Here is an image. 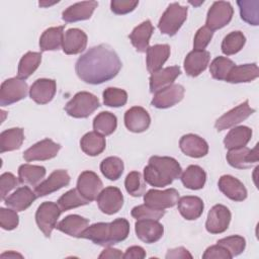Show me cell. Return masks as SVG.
Segmentation results:
<instances>
[{"label":"cell","instance_id":"6da1fadb","mask_svg":"<svg viewBox=\"0 0 259 259\" xmlns=\"http://www.w3.org/2000/svg\"><path fill=\"white\" fill-rule=\"evenodd\" d=\"M121 66L115 51L108 45L101 44L89 49L77 60L75 71L83 82L97 85L113 79Z\"/></svg>","mask_w":259,"mask_h":259},{"label":"cell","instance_id":"7a4b0ae2","mask_svg":"<svg viewBox=\"0 0 259 259\" xmlns=\"http://www.w3.org/2000/svg\"><path fill=\"white\" fill-rule=\"evenodd\" d=\"M130 223L119 218L111 223H96L87 227L80 238L88 239L102 247H111L127 238Z\"/></svg>","mask_w":259,"mask_h":259},{"label":"cell","instance_id":"3957f363","mask_svg":"<svg viewBox=\"0 0 259 259\" xmlns=\"http://www.w3.org/2000/svg\"><path fill=\"white\" fill-rule=\"evenodd\" d=\"M182 169L172 157L152 156L149 164L144 168L145 181L154 187H165L178 179Z\"/></svg>","mask_w":259,"mask_h":259},{"label":"cell","instance_id":"277c9868","mask_svg":"<svg viewBox=\"0 0 259 259\" xmlns=\"http://www.w3.org/2000/svg\"><path fill=\"white\" fill-rule=\"evenodd\" d=\"M99 99L92 93L81 91L65 105V111L68 115L75 118H86L99 108Z\"/></svg>","mask_w":259,"mask_h":259},{"label":"cell","instance_id":"5b68a950","mask_svg":"<svg viewBox=\"0 0 259 259\" xmlns=\"http://www.w3.org/2000/svg\"><path fill=\"white\" fill-rule=\"evenodd\" d=\"M187 12V7L177 2L169 4L158 23V28L161 33L169 36L175 35L186 20Z\"/></svg>","mask_w":259,"mask_h":259},{"label":"cell","instance_id":"8992f818","mask_svg":"<svg viewBox=\"0 0 259 259\" xmlns=\"http://www.w3.org/2000/svg\"><path fill=\"white\" fill-rule=\"evenodd\" d=\"M61 213L62 209L59 204L53 201H45L37 207L35 222L38 229L47 238H50L53 230L56 228L57 221Z\"/></svg>","mask_w":259,"mask_h":259},{"label":"cell","instance_id":"52a82bcc","mask_svg":"<svg viewBox=\"0 0 259 259\" xmlns=\"http://www.w3.org/2000/svg\"><path fill=\"white\" fill-rule=\"evenodd\" d=\"M234 9L230 2L215 1L207 11L205 26L211 31L221 29L230 23Z\"/></svg>","mask_w":259,"mask_h":259},{"label":"cell","instance_id":"ba28073f","mask_svg":"<svg viewBox=\"0 0 259 259\" xmlns=\"http://www.w3.org/2000/svg\"><path fill=\"white\" fill-rule=\"evenodd\" d=\"M28 91L27 83L18 78L13 77L5 80L0 88V104L7 106L13 104L26 97Z\"/></svg>","mask_w":259,"mask_h":259},{"label":"cell","instance_id":"9c48e42d","mask_svg":"<svg viewBox=\"0 0 259 259\" xmlns=\"http://www.w3.org/2000/svg\"><path fill=\"white\" fill-rule=\"evenodd\" d=\"M254 112H255V109L250 107L248 100H245L243 103L237 105L236 107L232 108L231 110L224 113L221 117H219L215 120L214 127L219 132L230 128V127L235 126L236 124L244 121L250 115H252Z\"/></svg>","mask_w":259,"mask_h":259},{"label":"cell","instance_id":"30bf717a","mask_svg":"<svg viewBox=\"0 0 259 259\" xmlns=\"http://www.w3.org/2000/svg\"><path fill=\"white\" fill-rule=\"evenodd\" d=\"M179 192L175 188L165 190L150 189L144 194V202L146 205L157 209H166L177 204Z\"/></svg>","mask_w":259,"mask_h":259},{"label":"cell","instance_id":"8fae6325","mask_svg":"<svg viewBox=\"0 0 259 259\" xmlns=\"http://www.w3.org/2000/svg\"><path fill=\"white\" fill-rule=\"evenodd\" d=\"M60 149V144L55 143L51 139H45L25 150L23 153V159L26 162L50 160L58 155Z\"/></svg>","mask_w":259,"mask_h":259},{"label":"cell","instance_id":"7c38bea8","mask_svg":"<svg viewBox=\"0 0 259 259\" xmlns=\"http://www.w3.org/2000/svg\"><path fill=\"white\" fill-rule=\"evenodd\" d=\"M185 89L180 84H171L154 94L151 104L159 109H165L179 103L184 97Z\"/></svg>","mask_w":259,"mask_h":259},{"label":"cell","instance_id":"4fadbf2b","mask_svg":"<svg viewBox=\"0 0 259 259\" xmlns=\"http://www.w3.org/2000/svg\"><path fill=\"white\" fill-rule=\"evenodd\" d=\"M231 218V211L227 206L223 204H215L207 213L205 229L210 234L224 233L229 228Z\"/></svg>","mask_w":259,"mask_h":259},{"label":"cell","instance_id":"5bb4252c","mask_svg":"<svg viewBox=\"0 0 259 259\" xmlns=\"http://www.w3.org/2000/svg\"><path fill=\"white\" fill-rule=\"evenodd\" d=\"M102 189L103 183L95 172L87 170L79 175L77 180V190L88 201L91 202L95 200Z\"/></svg>","mask_w":259,"mask_h":259},{"label":"cell","instance_id":"9a60e30c","mask_svg":"<svg viewBox=\"0 0 259 259\" xmlns=\"http://www.w3.org/2000/svg\"><path fill=\"white\" fill-rule=\"evenodd\" d=\"M99 209L105 214H113L123 205V195L119 188L108 186L101 190L96 198Z\"/></svg>","mask_w":259,"mask_h":259},{"label":"cell","instance_id":"2e32d148","mask_svg":"<svg viewBox=\"0 0 259 259\" xmlns=\"http://www.w3.org/2000/svg\"><path fill=\"white\" fill-rule=\"evenodd\" d=\"M226 158L228 163L234 168H237V169L249 168L253 164L258 162V159H259L258 144L252 150L246 146L229 150Z\"/></svg>","mask_w":259,"mask_h":259},{"label":"cell","instance_id":"e0dca14e","mask_svg":"<svg viewBox=\"0 0 259 259\" xmlns=\"http://www.w3.org/2000/svg\"><path fill=\"white\" fill-rule=\"evenodd\" d=\"M70 180V175L66 170H55L45 181L40 182L37 186H35V195L36 197H42L51 194L65 186H68Z\"/></svg>","mask_w":259,"mask_h":259},{"label":"cell","instance_id":"ac0fdd59","mask_svg":"<svg viewBox=\"0 0 259 259\" xmlns=\"http://www.w3.org/2000/svg\"><path fill=\"white\" fill-rule=\"evenodd\" d=\"M135 232L141 241L153 244L163 237L164 227L156 220H137Z\"/></svg>","mask_w":259,"mask_h":259},{"label":"cell","instance_id":"d6986e66","mask_svg":"<svg viewBox=\"0 0 259 259\" xmlns=\"http://www.w3.org/2000/svg\"><path fill=\"white\" fill-rule=\"evenodd\" d=\"M57 90L56 81L53 79H37L29 89L30 98L37 104H47L53 100Z\"/></svg>","mask_w":259,"mask_h":259},{"label":"cell","instance_id":"ffe728a7","mask_svg":"<svg viewBox=\"0 0 259 259\" xmlns=\"http://www.w3.org/2000/svg\"><path fill=\"white\" fill-rule=\"evenodd\" d=\"M151 123L148 111L141 106H134L124 113V125L133 133H143L147 131Z\"/></svg>","mask_w":259,"mask_h":259},{"label":"cell","instance_id":"44dd1931","mask_svg":"<svg viewBox=\"0 0 259 259\" xmlns=\"http://www.w3.org/2000/svg\"><path fill=\"white\" fill-rule=\"evenodd\" d=\"M97 1H82L77 2L67 9H65L62 13V19L65 22H76L81 20L89 19L95 8H97Z\"/></svg>","mask_w":259,"mask_h":259},{"label":"cell","instance_id":"7402d4cb","mask_svg":"<svg viewBox=\"0 0 259 259\" xmlns=\"http://www.w3.org/2000/svg\"><path fill=\"white\" fill-rule=\"evenodd\" d=\"M219 189L230 199L234 201H243L247 198V189L245 185L232 175H223L219 179Z\"/></svg>","mask_w":259,"mask_h":259},{"label":"cell","instance_id":"603a6c76","mask_svg":"<svg viewBox=\"0 0 259 259\" xmlns=\"http://www.w3.org/2000/svg\"><path fill=\"white\" fill-rule=\"evenodd\" d=\"M180 150L191 158H201L208 153L207 143L197 135L187 134L181 137L179 141Z\"/></svg>","mask_w":259,"mask_h":259},{"label":"cell","instance_id":"cb8c5ba5","mask_svg":"<svg viewBox=\"0 0 259 259\" xmlns=\"http://www.w3.org/2000/svg\"><path fill=\"white\" fill-rule=\"evenodd\" d=\"M210 60V54L207 51H191L184 59V70L190 77H197L206 68Z\"/></svg>","mask_w":259,"mask_h":259},{"label":"cell","instance_id":"d4e9b609","mask_svg":"<svg viewBox=\"0 0 259 259\" xmlns=\"http://www.w3.org/2000/svg\"><path fill=\"white\" fill-rule=\"evenodd\" d=\"M87 46V34L79 28H70L64 33L62 49L67 55L82 53Z\"/></svg>","mask_w":259,"mask_h":259},{"label":"cell","instance_id":"484cf974","mask_svg":"<svg viewBox=\"0 0 259 259\" xmlns=\"http://www.w3.org/2000/svg\"><path fill=\"white\" fill-rule=\"evenodd\" d=\"M180 74L181 70L178 66L166 67L152 73L150 76V92L156 93L157 91L173 84Z\"/></svg>","mask_w":259,"mask_h":259},{"label":"cell","instance_id":"4316f807","mask_svg":"<svg viewBox=\"0 0 259 259\" xmlns=\"http://www.w3.org/2000/svg\"><path fill=\"white\" fill-rule=\"evenodd\" d=\"M35 198L37 197L34 191H32L28 186H22L17 188L12 194L7 196L4 201L6 206L16 211H22L28 208L35 200Z\"/></svg>","mask_w":259,"mask_h":259},{"label":"cell","instance_id":"83f0119b","mask_svg":"<svg viewBox=\"0 0 259 259\" xmlns=\"http://www.w3.org/2000/svg\"><path fill=\"white\" fill-rule=\"evenodd\" d=\"M146 64L149 73H154L162 69L165 62L170 57V46L169 45H154L149 47L147 50Z\"/></svg>","mask_w":259,"mask_h":259},{"label":"cell","instance_id":"f1b7e54d","mask_svg":"<svg viewBox=\"0 0 259 259\" xmlns=\"http://www.w3.org/2000/svg\"><path fill=\"white\" fill-rule=\"evenodd\" d=\"M154 32L153 24L150 20L143 21L136 26L133 31L128 34L132 45L135 47L137 52L146 53L149 48L150 38Z\"/></svg>","mask_w":259,"mask_h":259},{"label":"cell","instance_id":"f546056e","mask_svg":"<svg viewBox=\"0 0 259 259\" xmlns=\"http://www.w3.org/2000/svg\"><path fill=\"white\" fill-rule=\"evenodd\" d=\"M178 210L180 214L187 221L197 220L203 212L204 204L198 196H183L178 199Z\"/></svg>","mask_w":259,"mask_h":259},{"label":"cell","instance_id":"4dcf8cb0","mask_svg":"<svg viewBox=\"0 0 259 259\" xmlns=\"http://www.w3.org/2000/svg\"><path fill=\"white\" fill-rule=\"evenodd\" d=\"M89 220L79 214H69L57 224V230L75 238H80L81 234L88 227Z\"/></svg>","mask_w":259,"mask_h":259},{"label":"cell","instance_id":"1f68e13d","mask_svg":"<svg viewBox=\"0 0 259 259\" xmlns=\"http://www.w3.org/2000/svg\"><path fill=\"white\" fill-rule=\"evenodd\" d=\"M259 75L258 66L255 63L234 66L225 81L229 83H247L255 80Z\"/></svg>","mask_w":259,"mask_h":259},{"label":"cell","instance_id":"d6a6232c","mask_svg":"<svg viewBox=\"0 0 259 259\" xmlns=\"http://www.w3.org/2000/svg\"><path fill=\"white\" fill-rule=\"evenodd\" d=\"M252 138V130L245 125L233 127L225 137L224 145L228 150L245 147Z\"/></svg>","mask_w":259,"mask_h":259},{"label":"cell","instance_id":"836d02e7","mask_svg":"<svg viewBox=\"0 0 259 259\" xmlns=\"http://www.w3.org/2000/svg\"><path fill=\"white\" fill-rule=\"evenodd\" d=\"M182 184L191 190H198L203 188L206 181L205 171L198 165H190L181 174Z\"/></svg>","mask_w":259,"mask_h":259},{"label":"cell","instance_id":"e575fe53","mask_svg":"<svg viewBox=\"0 0 259 259\" xmlns=\"http://www.w3.org/2000/svg\"><path fill=\"white\" fill-rule=\"evenodd\" d=\"M80 147L86 155L91 157L97 156L105 150V138L96 132H89L82 137Z\"/></svg>","mask_w":259,"mask_h":259},{"label":"cell","instance_id":"d590c367","mask_svg":"<svg viewBox=\"0 0 259 259\" xmlns=\"http://www.w3.org/2000/svg\"><path fill=\"white\" fill-rule=\"evenodd\" d=\"M24 141V133L21 127H12L0 134V153L18 150Z\"/></svg>","mask_w":259,"mask_h":259},{"label":"cell","instance_id":"8d00e7d4","mask_svg":"<svg viewBox=\"0 0 259 259\" xmlns=\"http://www.w3.org/2000/svg\"><path fill=\"white\" fill-rule=\"evenodd\" d=\"M64 39V26L50 27L46 29L39 38V48L42 52L58 51Z\"/></svg>","mask_w":259,"mask_h":259},{"label":"cell","instance_id":"74e56055","mask_svg":"<svg viewBox=\"0 0 259 259\" xmlns=\"http://www.w3.org/2000/svg\"><path fill=\"white\" fill-rule=\"evenodd\" d=\"M46 168L38 165L22 164L18 168V178L21 183L37 186L46 176Z\"/></svg>","mask_w":259,"mask_h":259},{"label":"cell","instance_id":"f35d334b","mask_svg":"<svg viewBox=\"0 0 259 259\" xmlns=\"http://www.w3.org/2000/svg\"><path fill=\"white\" fill-rule=\"evenodd\" d=\"M41 62V54L37 52H27L19 61L17 77L25 80L30 77L38 68Z\"/></svg>","mask_w":259,"mask_h":259},{"label":"cell","instance_id":"ab89813d","mask_svg":"<svg viewBox=\"0 0 259 259\" xmlns=\"http://www.w3.org/2000/svg\"><path fill=\"white\" fill-rule=\"evenodd\" d=\"M117 126L116 116L109 111H101L93 119V130L94 132L102 135H111Z\"/></svg>","mask_w":259,"mask_h":259},{"label":"cell","instance_id":"60d3db41","mask_svg":"<svg viewBox=\"0 0 259 259\" xmlns=\"http://www.w3.org/2000/svg\"><path fill=\"white\" fill-rule=\"evenodd\" d=\"M124 165L120 158L118 157H107L100 163V171L103 176L111 181H115L123 173Z\"/></svg>","mask_w":259,"mask_h":259},{"label":"cell","instance_id":"b9f144b4","mask_svg":"<svg viewBox=\"0 0 259 259\" xmlns=\"http://www.w3.org/2000/svg\"><path fill=\"white\" fill-rule=\"evenodd\" d=\"M245 42H246V37L244 33L240 30H236L228 33L224 37L221 49L223 54L227 56H231L240 52L245 46Z\"/></svg>","mask_w":259,"mask_h":259},{"label":"cell","instance_id":"7bdbcfd3","mask_svg":"<svg viewBox=\"0 0 259 259\" xmlns=\"http://www.w3.org/2000/svg\"><path fill=\"white\" fill-rule=\"evenodd\" d=\"M241 18L249 23L250 25H258L259 23V1L249 0V1H238L237 2Z\"/></svg>","mask_w":259,"mask_h":259},{"label":"cell","instance_id":"ee69618b","mask_svg":"<svg viewBox=\"0 0 259 259\" xmlns=\"http://www.w3.org/2000/svg\"><path fill=\"white\" fill-rule=\"evenodd\" d=\"M234 66L235 63L231 59L226 57H217L210 63L209 73L213 79L225 81Z\"/></svg>","mask_w":259,"mask_h":259},{"label":"cell","instance_id":"f6af8a7d","mask_svg":"<svg viewBox=\"0 0 259 259\" xmlns=\"http://www.w3.org/2000/svg\"><path fill=\"white\" fill-rule=\"evenodd\" d=\"M124 187L128 194L134 197H139L145 194L147 186L142 174L138 171H132L125 177Z\"/></svg>","mask_w":259,"mask_h":259},{"label":"cell","instance_id":"bcb514c9","mask_svg":"<svg viewBox=\"0 0 259 259\" xmlns=\"http://www.w3.org/2000/svg\"><path fill=\"white\" fill-rule=\"evenodd\" d=\"M88 203H90V201L84 198L80 194V192L77 190V188L67 191L58 199V204L62 209V211H66L75 207L86 205Z\"/></svg>","mask_w":259,"mask_h":259},{"label":"cell","instance_id":"7dc6e473","mask_svg":"<svg viewBox=\"0 0 259 259\" xmlns=\"http://www.w3.org/2000/svg\"><path fill=\"white\" fill-rule=\"evenodd\" d=\"M103 103L109 107H120L123 106L127 101V93L120 88L108 87L103 93Z\"/></svg>","mask_w":259,"mask_h":259},{"label":"cell","instance_id":"c3c4849f","mask_svg":"<svg viewBox=\"0 0 259 259\" xmlns=\"http://www.w3.org/2000/svg\"><path fill=\"white\" fill-rule=\"evenodd\" d=\"M217 244L225 247L228 252L230 253L231 257H235L243 253L246 247V240L238 235L229 236L226 238H223L217 242Z\"/></svg>","mask_w":259,"mask_h":259},{"label":"cell","instance_id":"681fc988","mask_svg":"<svg viewBox=\"0 0 259 259\" xmlns=\"http://www.w3.org/2000/svg\"><path fill=\"white\" fill-rule=\"evenodd\" d=\"M166 213L165 209H157L153 208L151 206H148L146 204H141L138 206H135L131 214L136 220H156L159 221L164 217Z\"/></svg>","mask_w":259,"mask_h":259},{"label":"cell","instance_id":"f907efd6","mask_svg":"<svg viewBox=\"0 0 259 259\" xmlns=\"http://www.w3.org/2000/svg\"><path fill=\"white\" fill-rule=\"evenodd\" d=\"M19 224V217L17 211L12 208L0 207V226L3 230H14Z\"/></svg>","mask_w":259,"mask_h":259},{"label":"cell","instance_id":"816d5d0a","mask_svg":"<svg viewBox=\"0 0 259 259\" xmlns=\"http://www.w3.org/2000/svg\"><path fill=\"white\" fill-rule=\"evenodd\" d=\"M19 180L10 172H5L0 176V193L1 199L4 200L8 193L19 184Z\"/></svg>","mask_w":259,"mask_h":259},{"label":"cell","instance_id":"f5cc1de1","mask_svg":"<svg viewBox=\"0 0 259 259\" xmlns=\"http://www.w3.org/2000/svg\"><path fill=\"white\" fill-rule=\"evenodd\" d=\"M213 35V31L208 29L206 26L200 27L194 36L193 49L195 51H204L207 45L210 42Z\"/></svg>","mask_w":259,"mask_h":259},{"label":"cell","instance_id":"db71d44e","mask_svg":"<svg viewBox=\"0 0 259 259\" xmlns=\"http://www.w3.org/2000/svg\"><path fill=\"white\" fill-rule=\"evenodd\" d=\"M139 1H131V0H112L110 2V9L113 13L122 15L130 13L136 9Z\"/></svg>","mask_w":259,"mask_h":259},{"label":"cell","instance_id":"11a10c76","mask_svg":"<svg viewBox=\"0 0 259 259\" xmlns=\"http://www.w3.org/2000/svg\"><path fill=\"white\" fill-rule=\"evenodd\" d=\"M202 258L203 259H231L232 257L225 247L217 244L208 247L202 254Z\"/></svg>","mask_w":259,"mask_h":259},{"label":"cell","instance_id":"9f6ffc18","mask_svg":"<svg viewBox=\"0 0 259 259\" xmlns=\"http://www.w3.org/2000/svg\"><path fill=\"white\" fill-rule=\"evenodd\" d=\"M146 257V251L140 246H132L126 249L122 258L124 259H143Z\"/></svg>","mask_w":259,"mask_h":259},{"label":"cell","instance_id":"6f0895ef","mask_svg":"<svg viewBox=\"0 0 259 259\" xmlns=\"http://www.w3.org/2000/svg\"><path fill=\"white\" fill-rule=\"evenodd\" d=\"M165 257L167 259H169V258H174V259H177V258H190L191 259L192 255L185 248L178 247V248H175V249H169Z\"/></svg>","mask_w":259,"mask_h":259},{"label":"cell","instance_id":"680465c9","mask_svg":"<svg viewBox=\"0 0 259 259\" xmlns=\"http://www.w3.org/2000/svg\"><path fill=\"white\" fill-rule=\"evenodd\" d=\"M123 254L118 249H113L110 247H106L99 255V258H121Z\"/></svg>","mask_w":259,"mask_h":259},{"label":"cell","instance_id":"91938a15","mask_svg":"<svg viewBox=\"0 0 259 259\" xmlns=\"http://www.w3.org/2000/svg\"><path fill=\"white\" fill-rule=\"evenodd\" d=\"M5 257H8V258H16V257L22 258V255L14 252V251H8V252H5V253L1 254V258H5Z\"/></svg>","mask_w":259,"mask_h":259},{"label":"cell","instance_id":"94428289","mask_svg":"<svg viewBox=\"0 0 259 259\" xmlns=\"http://www.w3.org/2000/svg\"><path fill=\"white\" fill-rule=\"evenodd\" d=\"M59 1H54V2H47V1H39L38 2V4H39V6H41V7H48V6H51V5H54V4H56V3H58Z\"/></svg>","mask_w":259,"mask_h":259},{"label":"cell","instance_id":"6125c7cd","mask_svg":"<svg viewBox=\"0 0 259 259\" xmlns=\"http://www.w3.org/2000/svg\"><path fill=\"white\" fill-rule=\"evenodd\" d=\"M189 3H190V4H192V5H194V6H198L199 4L203 3V1H199V2H197V3H196V2H192V1H189Z\"/></svg>","mask_w":259,"mask_h":259}]
</instances>
